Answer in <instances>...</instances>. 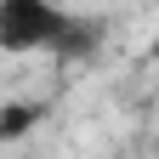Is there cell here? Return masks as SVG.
I'll use <instances>...</instances> for the list:
<instances>
[{"mask_svg":"<svg viewBox=\"0 0 159 159\" xmlns=\"http://www.w3.org/2000/svg\"><path fill=\"white\" fill-rule=\"evenodd\" d=\"M91 46H97L91 17H74L57 0H0V51H11V57H29V51L85 57Z\"/></svg>","mask_w":159,"mask_h":159,"instance_id":"obj_1","label":"cell"},{"mask_svg":"<svg viewBox=\"0 0 159 159\" xmlns=\"http://www.w3.org/2000/svg\"><path fill=\"white\" fill-rule=\"evenodd\" d=\"M40 102H6L0 108V142H11V136H23V131H34L40 125Z\"/></svg>","mask_w":159,"mask_h":159,"instance_id":"obj_2","label":"cell"}]
</instances>
